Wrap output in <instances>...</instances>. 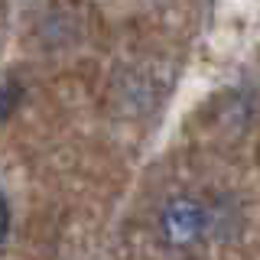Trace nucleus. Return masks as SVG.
Here are the masks:
<instances>
[{
    "mask_svg": "<svg viewBox=\"0 0 260 260\" xmlns=\"http://www.w3.org/2000/svg\"><path fill=\"white\" fill-rule=\"evenodd\" d=\"M211 208L199 195L179 192L169 195L159 205V218H156V231L159 241L169 250H192L211 234Z\"/></svg>",
    "mask_w": 260,
    "mask_h": 260,
    "instance_id": "1",
    "label": "nucleus"
},
{
    "mask_svg": "<svg viewBox=\"0 0 260 260\" xmlns=\"http://www.w3.org/2000/svg\"><path fill=\"white\" fill-rule=\"evenodd\" d=\"M20 101H23V85L16 78H4L0 81V120L10 117L20 108Z\"/></svg>",
    "mask_w": 260,
    "mask_h": 260,
    "instance_id": "2",
    "label": "nucleus"
},
{
    "mask_svg": "<svg viewBox=\"0 0 260 260\" xmlns=\"http://www.w3.org/2000/svg\"><path fill=\"white\" fill-rule=\"evenodd\" d=\"M7 234H10V202H7V195L0 192V247H4Z\"/></svg>",
    "mask_w": 260,
    "mask_h": 260,
    "instance_id": "3",
    "label": "nucleus"
}]
</instances>
